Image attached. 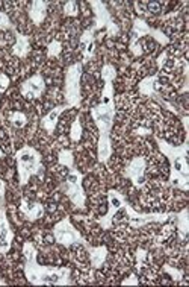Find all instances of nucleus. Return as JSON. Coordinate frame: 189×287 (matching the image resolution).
<instances>
[{
  "instance_id": "2",
  "label": "nucleus",
  "mask_w": 189,
  "mask_h": 287,
  "mask_svg": "<svg viewBox=\"0 0 189 287\" xmlns=\"http://www.w3.org/2000/svg\"><path fill=\"white\" fill-rule=\"evenodd\" d=\"M160 151L171 161V184L182 190H188L189 184V166H188V145L171 146L168 143L159 140Z\"/></svg>"
},
{
  "instance_id": "30",
  "label": "nucleus",
  "mask_w": 189,
  "mask_h": 287,
  "mask_svg": "<svg viewBox=\"0 0 189 287\" xmlns=\"http://www.w3.org/2000/svg\"><path fill=\"white\" fill-rule=\"evenodd\" d=\"M64 13H65L67 16H77V3H76V2H68V3H65Z\"/></svg>"
},
{
  "instance_id": "4",
  "label": "nucleus",
  "mask_w": 189,
  "mask_h": 287,
  "mask_svg": "<svg viewBox=\"0 0 189 287\" xmlns=\"http://www.w3.org/2000/svg\"><path fill=\"white\" fill-rule=\"evenodd\" d=\"M80 73L82 64L77 63L68 67L65 75V99L72 106H77L80 103Z\"/></svg>"
},
{
  "instance_id": "8",
  "label": "nucleus",
  "mask_w": 189,
  "mask_h": 287,
  "mask_svg": "<svg viewBox=\"0 0 189 287\" xmlns=\"http://www.w3.org/2000/svg\"><path fill=\"white\" fill-rule=\"evenodd\" d=\"M123 211L126 213L127 223L133 226V228H139V226H144L150 222H165L168 219L167 214H139L127 204H124Z\"/></svg>"
},
{
  "instance_id": "10",
  "label": "nucleus",
  "mask_w": 189,
  "mask_h": 287,
  "mask_svg": "<svg viewBox=\"0 0 189 287\" xmlns=\"http://www.w3.org/2000/svg\"><path fill=\"white\" fill-rule=\"evenodd\" d=\"M91 6L94 8V11H96V17H97L96 29H100V28L104 26L106 29H108L109 35H116L118 28L114 23V20L111 18L108 9L104 8V3H102V2H91Z\"/></svg>"
},
{
  "instance_id": "12",
  "label": "nucleus",
  "mask_w": 189,
  "mask_h": 287,
  "mask_svg": "<svg viewBox=\"0 0 189 287\" xmlns=\"http://www.w3.org/2000/svg\"><path fill=\"white\" fill-rule=\"evenodd\" d=\"M14 233L11 230V225L8 222V218L5 214V210L0 207V254H8L13 245Z\"/></svg>"
},
{
  "instance_id": "15",
  "label": "nucleus",
  "mask_w": 189,
  "mask_h": 287,
  "mask_svg": "<svg viewBox=\"0 0 189 287\" xmlns=\"http://www.w3.org/2000/svg\"><path fill=\"white\" fill-rule=\"evenodd\" d=\"M64 111H65V106H56V108H53L45 117H43L41 126L47 131V133H53L56 128V123H58V118Z\"/></svg>"
},
{
  "instance_id": "28",
  "label": "nucleus",
  "mask_w": 189,
  "mask_h": 287,
  "mask_svg": "<svg viewBox=\"0 0 189 287\" xmlns=\"http://www.w3.org/2000/svg\"><path fill=\"white\" fill-rule=\"evenodd\" d=\"M70 135H72V140L73 141H79L80 137H82V125H80V120H74L73 125H72V133H70Z\"/></svg>"
},
{
  "instance_id": "24",
  "label": "nucleus",
  "mask_w": 189,
  "mask_h": 287,
  "mask_svg": "<svg viewBox=\"0 0 189 287\" xmlns=\"http://www.w3.org/2000/svg\"><path fill=\"white\" fill-rule=\"evenodd\" d=\"M100 103H103V105H114V88H112V84H104Z\"/></svg>"
},
{
  "instance_id": "32",
  "label": "nucleus",
  "mask_w": 189,
  "mask_h": 287,
  "mask_svg": "<svg viewBox=\"0 0 189 287\" xmlns=\"http://www.w3.org/2000/svg\"><path fill=\"white\" fill-rule=\"evenodd\" d=\"M9 85V79L5 73H0V93L5 91Z\"/></svg>"
},
{
  "instance_id": "25",
  "label": "nucleus",
  "mask_w": 189,
  "mask_h": 287,
  "mask_svg": "<svg viewBox=\"0 0 189 287\" xmlns=\"http://www.w3.org/2000/svg\"><path fill=\"white\" fill-rule=\"evenodd\" d=\"M115 76H116V71H115L114 66L106 64L103 67V70H102V78H103L104 84H112V81L115 79Z\"/></svg>"
},
{
  "instance_id": "33",
  "label": "nucleus",
  "mask_w": 189,
  "mask_h": 287,
  "mask_svg": "<svg viewBox=\"0 0 189 287\" xmlns=\"http://www.w3.org/2000/svg\"><path fill=\"white\" fill-rule=\"evenodd\" d=\"M165 270L170 272V273L173 275V278H174V280H177V281H179V280L182 278V270L173 269V268H170V266H165Z\"/></svg>"
},
{
  "instance_id": "27",
  "label": "nucleus",
  "mask_w": 189,
  "mask_h": 287,
  "mask_svg": "<svg viewBox=\"0 0 189 287\" xmlns=\"http://www.w3.org/2000/svg\"><path fill=\"white\" fill-rule=\"evenodd\" d=\"M59 163L67 167H73V153L70 151H61V153H59Z\"/></svg>"
},
{
  "instance_id": "5",
  "label": "nucleus",
  "mask_w": 189,
  "mask_h": 287,
  "mask_svg": "<svg viewBox=\"0 0 189 287\" xmlns=\"http://www.w3.org/2000/svg\"><path fill=\"white\" fill-rule=\"evenodd\" d=\"M53 234H55L56 242L64 245V246H70V245H73V243L84 242V238H82L80 233L74 228V226L72 225V222H70L67 218L62 219L61 222H59L55 226Z\"/></svg>"
},
{
  "instance_id": "22",
  "label": "nucleus",
  "mask_w": 189,
  "mask_h": 287,
  "mask_svg": "<svg viewBox=\"0 0 189 287\" xmlns=\"http://www.w3.org/2000/svg\"><path fill=\"white\" fill-rule=\"evenodd\" d=\"M150 34V28L147 26V23L143 20H136L133 25V37L132 40H136L139 37H144V35Z\"/></svg>"
},
{
  "instance_id": "38",
  "label": "nucleus",
  "mask_w": 189,
  "mask_h": 287,
  "mask_svg": "<svg viewBox=\"0 0 189 287\" xmlns=\"http://www.w3.org/2000/svg\"><path fill=\"white\" fill-rule=\"evenodd\" d=\"M0 284H3V281H2V280H0Z\"/></svg>"
},
{
  "instance_id": "6",
  "label": "nucleus",
  "mask_w": 189,
  "mask_h": 287,
  "mask_svg": "<svg viewBox=\"0 0 189 287\" xmlns=\"http://www.w3.org/2000/svg\"><path fill=\"white\" fill-rule=\"evenodd\" d=\"M64 190L76 207H84L85 193H84V188H82V175L77 170L73 169L70 172L67 181L64 184Z\"/></svg>"
},
{
  "instance_id": "14",
  "label": "nucleus",
  "mask_w": 189,
  "mask_h": 287,
  "mask_svg": "<svg viewBox=\"0 0 189 287\" xmlns=\"http://www.w3.org/2000/svg\"><path fill=\"white\" fill-rule=\"evenodd\" d=\"M20 210H21L23 214H25V218L28 220H37L43 216V213H44V207L41 204H32L30 205V204H28L26 199L21 201Z\"/></svg>"
},
{
  "instance_id": "19",
  "label": "nucleus",
  "mask_w": 189,
  "mask_h": 287,
  "mask_svg": "<svg viewBox=\"0 0 189 287\" xmlns=\"http://www.w3.org/2000/svg\"><path fill=\"white\" fill-rule=\"evenodd\" d=\"M106 255H108V249L104 246L89 248V258H91L92 268H100L106 260Z\"/></svg>"
},
{
  "instance_id": "18",
  "label": "nucleus",
  "mask_w": 189,
  "mask_h": 287,
  "mask_svg": "<svg viewBox=\"0 0 189 287\" xmlns=\"http://www.w3.org/2000/svg\"><path fill=\"white\" fill-rule=\"evenodd\" d=\"M111 153H112V146H111L109 135L100 134V138H99V160L102 163H106L109 160Z\"/></svg>"
},
{
  "instance_id": "3",
  "label": "nucleus",
  "mask_w": 189,
  "mask_h": 287,
  "mask_svg": "<svg viewBox=\"0 0 189 287\" xmlns=\"http://www.w3.org/2000/svg\"><path fill=\"white\" fill-rule=\"evenodd\" d=\"M41 167V155L30 146H25L17 152V170L20 184H28L29 178L38 173Z\"/></svg>"
},
{
  "instance_id": "20",
  "label": "nucleus",
  "mask_w": 189,
  "mask_h": 287,
  "mask_svg": "<svg viewBox=\"0 0 189 287\" xmlns=\"http://www.w3.org/2000/svg\"><path fill=\"white\" fill-rule=\"evenodd\" d=\"M29 49H30V47H29V38L26 37V35L17 34V41H15V44L13 47L14 55L18 56V58H25L29 53Z\"/></svg>"
},
{
  "instance_id": "31",
  "label": "nucleus",
  "mask_w": 189,
  "mask_h": 287,
  "mask_svg": "<svg viewBox=\"0 0 189 287\" xmlns=\"http://www.w3.org/2000/svg\"><path fill=\"white\" fill-rule=\"evenodd\" d=\"M8 28H11V23H9L8 16L3 14V13H0V31H2V29H8Z\"/></svg>"
},
{
  "instance_id": "7",
  "label": "nucleus",
  "mask_w": 189,
  "mask_h": 287,
  "mask_svg": "<svg viewBox=\"0 0 189 287\" xmlns=\"http://www.w3.org/2000/svg\"><path fill=\"white\" fill-rule=\"evenodd\" d=\"M114 113H115L114 105H103V103L94 106L91 110L92 118L96 122L100 134L109 135V131L114 125Z\"/></svg>"
},
{
  "instance_id": "13",
  "label": "nucleus",
  "mask_w": 189,
  "mask_h": 287,
  "mask_svg": "<svg viewBox=\"0 0 189 287\" xmlns=\"http://www.w3.org/2000/svg\"><path fill=\"white\" fill-rule=\"evenodd\" d=\"M44 90H45V84H44V79L40 75L32 76L26 82H23L21 87H20L21 94L25 96L26 99H37V98H40V96L44 93Z\"/></svg>"
},
{
  "instance_id": "29",
  "label": "nucleus",
  "mask_w": 189,
  "mask_h": 287,
  "mask_svg": "<svg viewBox=\"0 0 189 287\" xmlns=\"http://www.w3.org/2000/svg\"><path fill=\"white\" fill-rule=\"evenodd\" d=\"M61 51H62L61 43H59V41H52L49 44V47H47V55H49L50 58L52 56H58L59 53H61Z\"/></svg>"
},
{
  "instance_id": "23",
  "label": "nucleus",
  "mask_w": 189,
  "mask_h": 287,
  "mask_svg": "<svg viewBox=\"0 0 189 287\" xmlns=\"http://www.w3.org/2000/svg\"><path fill=\"white\" fill-rule=\"evenodd\" d=\"M9 120L15 128H23L28 123V117H26V114H23L20 111H14V113L9 114Z\"/></svg>"
},
{
  "instance_id": "9",
  "label": "nucleus",
  "mask_w": 189,
  "mask_h": 287,
  "mask_svg": "<svg viewBox=\"0 0 189 287\" xmlns=\"http://www.w3.org/2000/svg\"><path fill=\"white\" fill-rule=\"evenodd\" d=\"M108 201H109V211L108 214H106L104 218H102L99 222L100 225L103 226L104 230H108L112 226V222H114V218H115V214L120 211L124 204H126V201H124V196L121 193H118V191L115 190H111L109 191V195H108Z\"/></svg>"
},
{
  "instance_id": "1",
  "label": "nucleus",
  "mask_w": 189,
  "mask_h": 287,
  "mask_svg": "<svg viewBox=\"0 0 189 287\" xmlns=\"http://www.w3.org/2000/svg\"><path fill=\"white\" fill-rule=\"evenodd\" d=\"M25 272L32 284L37 286H64L70 283V270L67 268H44L37 263V251L30 242L25 243Z\"/></svg>"
},
{
  "instance_id": "37",
  "label": "nucleus",
  "mask_w": 189,
  "mask_h": 287,
  "mask_svg": "<svg viewBox=\"0 0 189 287\" xmlns=\"http://www.w3.org/2000/svg\"><path fill=\"white\" fill-rule=\"evenodd\" d=\"M2 155H3V153H2V149H0V158H2Z\"/></svg>"
},
{
  "instance_id": "26",
  "label": "nucleus",
  "mask_w": 189,
  "mask_h": 287,
  "mask_svg": "<svg viewBox=\"0 0 189 287\" xmlns=\"http://www.w3.org/2000/svg\"><path fill=\"white\" fill-rule=\"evenodd\" d=\"M177 225H179L180 234L183 237H186V234H188V211L186 210H183L179 214V218H177Z\"/></svg>"
},
{
  "instance_id": "34",
  "label": "nucleus",
  "mask_w": 189,
  "mask_h": 287,
  "mask_svg": "<svg viewBox=\"0 0 189 287\" xmlns=\"http://www.w3.org/2000/svg\"><path fill=\"white\" fill-rule=\"evenodd\" d=\"M151 34H153V37H155V38H158L162 44H167L168 43V38L167 37H165V35L163 34H160L159 31H150Z\"/></svg>"
},
{
  "instance_id": "36",
  "label": "nucleus",
  "mask_w": 189,
  "mask_h": 287,
  "mask_svg": "<svg viewBox=\"0 0 189 287\" xmlns=\"http://www.w3.org/2000/svg\"><path fill=\"white\" fill-rule=\"evenodd\" d=\"M123 284H138V280H136L135 277H131L129 280H124Z\"/></svg>"
},
{
  "instance_id": "11",
  "label": "nucleus",
  "mask_w": 189,
  "mask_h": 287,
  "mask_svg": "<svg viewBox=\"0 0 189 287\" xmlns=\"http://www.w3.org/2000/svg\"><path fill=\"white\" fill-rule=\"evenodd\" d=\"M145 158L144 157H136L131 161V164L127 166V169L124 172V175L127 178L132 179V183L136 187H143L144 186V173H145Z\"/></svg>"
},
{
  "instance_id": "21",
  "label": "nucleus",
  "mask_w": 189,
  "mask_h": 287,
  "mask_svg": "<svg viewBox=\"0 0 189 287\" xmlns=\"http://www.w3.org/2000/svg\"><path fill=\"white\" fill-rule=\"evenodd\" d=\"M156 85H158V76H148L139 84V91L145 96H151L156 90Z\"/></svg>"
},
{
  "instance_id": "16",
  "label": "nucleus",
  "mask_w": 189,
  "mask_h": 287,
  "mask_svg": "<svg viewBox=\"0 0 189 287\" xmlns=\"http://www.w3.org/2000/svg\"><path fill=\"white\" fill-rule=\"evenodd\" d=\"M80 51L84 55V63H87L88 59L94 53V37H92V29L87 31L84 35L80 37Z\"/></svg>"
},
{
  "instance_id": "17",
  "label": "nucleus",
  "mask_w": 189,
  "mask_h": 287,
  "mask_svg": "<svg viewBox=\"0 0 189 287\" xmlns=\"http://www.w3.org/2000/svg\"><path fill=\"white\" fill-rule=\"evenodd\" d=\"M45 9H47V3L45 2H40V0H35V2H32L30 11H29V17H30V20L35 23V25H40V23L44 21Z\"/></svg>"
},
{
  "instance_id": "35",
  "label": "nucleus",
  "mask_w": 189,
  "mask_h": 287,
  "mask_svg": "<svg viewBox=\"0 0 189 287\" xmlns=\"http://www.w3.org/2000/svg\"><path fill=\"white\" fill-rule=\"evenodd\" d=\"M3 199H5V183L0 179V207L3 205Z\"/></svg>"
}]
</instances>
